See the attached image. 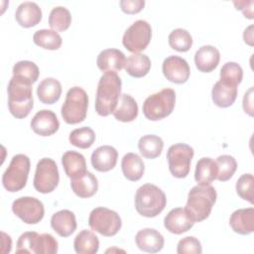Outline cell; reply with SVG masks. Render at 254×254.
I'll return each instance as SVG.
<instances>
[{
    "label": "cell",
    "mask_w": 254,
    "mask_h": 254,
    "mask_svg": "<svg viewBox=\"0 0 254 254\" xmlns=\"http://www.w3.org/2000/svg\"><path fill=\"white\" fill-rule=\"evenodd\" d=\"M237 97V85L218 80L214 83L211 90L213 103L221 108L231 106Z\"/></svg>",
    "instance_id": "obj_24"
},
{
    "label": "cell",
    "mask_w": 254,
    "mask_h": 254,
    "mask_svg": "<svg viewBox=\"0 0 254 254\" xmlns=\"http://www.w3.org/2000/svg\"><path fill=\"white\" fill-rule=\"evenodd\" d=\"M253 26L250 25L248 28H246L244 30V33H243V39H244V42L247 43L249 46H253Z\"/></svg>",
    "instance_id": "obj_47"
},
{
    "label": "cell",
    "mask_w": 254,
    "mask_h": 254,
    "mask_svg": "<svg viewBox=\"0 0 254 254\" xmlns=\"http://www.w3.org/2000/svg\"><path fill=\"white\" fill-rule=\"evenodd\" d=\"M12 211L27 224L39 223L45 214L44 204L33 196H21L12 203Z\"/></svg>",
    "instance_id": "obj_13"
},
{
    "label": "cell",
    "mask_w": 254,
    "mask_h": 254,
    "mask_svg": "<svg viewBox=\"0 0 254 254\" xmlns=\"http://www.w3.org/2000/svg\"><path fill=\"white\" fill-rule=\"evenodd\" d=\"M216 190L212 186H194L189 191L185 209L194 222H200L209 216L212 206L216 201Z\"/></svg>",
    "instance_id": "obj_3"
},
{
    "label": "cell",
    "mask_w": 254,
    "mask_h": 254,
    "mask_svg": "<svg viewBox=\"0 0 254 254\" xmlns=\"http://www.w3.org/2000/svg\"><path fill=\"white\" fill-rule=\"evenodd\" d=\"M151 38V25L145 20H137L125 31L122 44L129 52L138 54L148 47Z\"/></svg>",
    "instance_id": "obj_12"
},
{
    "label": "cell",
    "mask_w": 254,
    "mask_h": 254,
    "mask_svg": "<svg viewBox=\"0 0 254 254\" xmlns=\"http://www.w3.org/2000/svg\"><path fill=\"white\" fill-rule=\"evenodd\" d=\"M126 64L125 55L117 49H105L99 53L96 59L97 67L106 71H119Z\"/></svg>",
    "instance_id": "obj_19"
},
{
    "label": "cell",
    "mask_w": 254,
    "mask_h": 254,
    "mask_svg": "<svg viewBox=\"0 0 254 254\" xmlns=\"http://www.w3.org/2000/svg\"><path fill=\"white\" fill-rule=\"evenodd\" d=\"M176 104V92L173 88H164L148 96L143 103V113L151 121L168 117Z\"/></svg>",
    "instance_id": "obj_5"
},
{
    "label": "cell",
    "mask_w": 254,
    "mask_h": 254,
    "mask_svg": "<svg viewBox=\"0 0 254 254\" xmlns=\"http://www.w3.org/2000/svg\"><path fill=\"white\" fill-rule=\"evenodd\" d=\"M193 155L192 147L188 144L178 143L170 146L167 152V159L171 174L178 179L186 178L190 173Z\"/></svg>",
    "instance_id": "obj_10"
},
{
    "label": "cell",
    "mask_w": 254,
    "mask_h": 254,
    "mask_svg": "<svg viewBox=\"0 0 254 254\" xmlns=\"http://www.w3.org/2000/svg\"><path fill=\"white\" fill-rule=\"evenodd\" d=\"M217 177V166L209 157L199 159L195 166L194 180L198 185H210Z\"/></svg>",
    "instance_id": "obj_30"
},
{
    "label": "cell",
    "mask_w": 254,
    "mask_h": 254,
    "mask_svg": "<svg viewBox=\"0 0 254 254\" xmlns=\"http://www.w3.org/2000/svg\"><path fill=\"white\" fill-rule=\"evenodd\" d=\"M2 234V253H9L12 247V239L5 232H1Z\"/></svg>",
    "instance_id": "obj_46"
},
{
    "label": "cell",
    "mask_w": 254,
    "mask_h": 254,
    "mask_svg": "<svg viewBox=\"0 0 254 254\" xmlns=\"http://www.w3.org/2000/svg\"><path fill=\"white\" fill-rule=\"evenodd\" d=\"M236 192L244 200L254 203V179L252 174H243L236 182Z\"/></svg>",
    "instance_id": "obj_41"
},
{
    "label": "cell",
    "mask_w": 254,
    "mask_h": 254,
    "mask_svg": "<svg viewBox=\"0 0 254 254\" xmlns=\"http://www.w3.org/2000/svg\"><path fill=\"white\" fill-rule=\"evenodd\" d=\"M121 10L126 14L139 13L145 6L144 0H121L119 2Z\"/></svg>",
    "instance_id": "obj_43"
},
{
    "label": "cell",
    "mask_w": 254,
    "mask_h": 254,
    "mask_svg": "<svg viewBox=\"0 0 254 254\" xmlns=\"http://www.w3.org/2000/svg\"><path fill=\"white\" fill-rule=\"evenodd\" d=\"M122 81L115 71L104 72L98 81L95 96V111L100 116H108L117 106L121 96Z\"/></svg>",
    "instance_id": "obj_1"
},
{
    "label": "cell",
    "mask_w": 254,
    "mask_h": 254,
    "mask_svg": "<svg viewBox=\"0 0 254 254\" xmlns=\"http://www.w3.org/2000/svg\"><path fill=\"white\" fill-rule=\"evenodd\" d=\"M137 247L148 253H157L164 247V236L154 228H143L135 236Z\"/></svg>",
    "instance_id": "obj_17"
},
{
    "label": "cell",
    "mask_w": 254,
    "mask_h": 254,
    "mask_svg": "<svg viewBox=\"0 0 254 254\" xmlns=\"http://www.w3.org/2000/svg\"><path fill=\"white\" fill-rule=\"evenodd\" d=\"M118 152L109 145H103L96 148L91 154V165L98 172H108L112 170L117 163Z\"/></svg>",
    "instance_id": "obj_18"
},
{
    "label": "cell",
    "mask_w": 254,
    "mask_h": 254,
    "mask_svg": "<svg viewBox=\"0 0 254 254\" xmlns=\"http://www.w3.org/2000/svg\"><path fill=\"white\" fill-rule=\"evenodd\" d=\"M243 78V69L237 63L228 62L220 68V80L238 85Z\"/></svg>",
    "instance_id": "obj_40"
},
{
    "label": "cell",
    "mask_w": 254,
    "mask_h": 254,
    "mask_svg": "<svg viewBox=\"0 0 254 254\" xmlns=\"http://www.w3.org/2000/svg\"><path fill=\"white\" fill-rule=\"evenodd\" d=\"M70 187L77 196L88 198L96 193L98 190V182L92 173L86 171L82 175L70 179Z\"/></svg>",
    "instance_id": "obj_25"
},
{
    "label": "cell",
    "mask_w": 254,
    "mask_h": 254,
    "mask_svg": "<svg viewBox=\"0 0 254 254\" xmlns=\"http://www.w3.org/2000/svg\"><path fill=\"white\" fill-rule=\"evenodd\" d=\"M32 82L29 80L13 75L9 80L8 92V108L10 113L18 118L27 117L34 106Z\"/></svg>",
    "instance_id": "obj_2"
},
{
    "label": "cell",
    "mask_w": 254,
    "mask_h": 254,
    "mask_svg": "<svg viewBox=\"0 0 254 254\" xmlns=\"http://www.w3.org/2000/svg\"><path fill=\"white\" fill-rule=\"evenodd\" d=\"M30 159L24 154L15 155L2 176V185L6 190L16 192L25 188L30 172Z\"/></svg>",
    "instance_id": "obj_8"
},
{
    "label": "cell",
    "mask_w": 254,
    "mask_h": 254,
    "mask_svg": "<svg viewBox=\"0 0 254 254\" xmlns=\"http://www.w3.org/2000/svg\"><path fill=\"white\" fill-rule=\"evenodd\" d=\"M73 247L77 254H95L99 248V240L92 231L83 229L75 236Z\"/></svg>",
    "instance_id": "obj_32"
},
{
    "label": "cell",
    "mask_w": 254,
    "mask_h": 254,
    "mask_svg": "<svg viewBox=\"0 0 254 254\" xmlns=\"http://www.w3.org/2000/svg\"><path fill=\"white\" fill-rule=\"evenodd\" d=\"M60 182L59 169L56 162L51 158L41 159L37 166L33 185L37 191L50 193L56 190Z\"/></svg>",
    "instance_id": "obj_11"
},
{
    "label": "cell",
    "mask_w": 254,
    "mask_h": 254,
    "mask_svg": "<svg viewBox=\"0 0 254 254\" xmlns=\"http://www.w3.org/2000/svg\"><path fill=\"white\" fill-rule=\"evenodd\" d=\"M167 197L165 192L153 184L141 186L135 193V208L145 217H155L166 207Z\"/></svg>",
    "instance_id": "obj_4"
},
{
    "label": "cell",
    "mask_w": 254,
    "mask_h": 254,
    "mask_svg": "<svg viewBox=\"0 0 254 254\" xmlns=\"http://www.w3.org/2000/svg\"><path fill=\"white\" fill-rule=\"evenodd\" d=\"M121 168L124 177L131 182L139 181L145 171L144 162L136 153L125 154L121 161Z\"/></svg>",
    "instance_id": "obj_29"
},
{
    "label": "cell",
    "mask_w": 254,
    "mask_h": 254,
    "mask_svg": "<svg viewBox=\"0 0 254 254\" xmlns=\"http://www.w3.org/2000/svg\"><path fill=\"white\" fill-rule=\"evenodd\" d=\"M217 166V177L219 182H226L232 178L236 169L237 163L234 157L230 155L218 156L215 160Z\"/></svg>",
    "instance_id": "obj_38"
},
{
    "label": "cell",
    "mask_w": 254,
    "mask_h": 254,
    "mask_svg": "<svg viewBox=\"0 0 254 254\" xmlns=\"http://www.w3.org/2000/svg\"><path fill=\"white\" fill-rule=\"evenodd\" d=\"M237 10H241L243 15L248 19H253V5L254 1H234L233 2Z\"/></svg>",
    "instance_id": "obj_44"
},
{
    "label": "cell",
    "mask_w": 254,
    "mask_h": 254,
    "mask_svg": "<svg viewBox=\"0 0 254 254\" xmlns=\"http://www.w3.org/2000/svg\"><path fill=\"white\" fill-rule=\"evenodd\" d=\"M69 143L80 149L90 148L95 141L94 131L87 126L76 128L69 133Z\"/></svg>",
    "instance_id": "obj_36"
},
{
    "label": "cell",
    "mask_w": 254,
    "mask_h": 254,
    "mask_svg": "<svg viewBox=\"0 0 254 254\" xmlns=\"http://www.w3.org/2000/svg\"><path fill=\"white\" fill-rule=\"evenodd\" d=\"M232 230L241 235H248L254 231V208H240L232 212L229 218Z\"/></svg>",
    "instance_id": "obj_20"
},
{
    "label": "cell",
    "mask_w": 254,
    "mask_h": 254,
    "mask_svg": "<svg viewBox=\"0 0 254 254\" xmlns=\"http://www.w3.org/2000/svg\"><path fill=\"white\" fill-rule=\"evenodd\" d=\"M219 60V51L210 45L200 47L194 54L195 66L201 72H211L218 65Z\"/></svg>",
    "instance_id": "obj_22"
},
{
    "label": "cell",
    "mask_w": 254,
    "mask_h": 254,
    "mask_svg": "<svg viewBox=\"0 0 254 254\" xmlns=\"http://www.w3.org/2000/svg\"><path fill=\"white\" fill-rule=\"evenodd\" d=\"M169 45L173 50L178 52H188L192 46V38L190 34L182 28L173 30L168 37Z\"/></svg>",
    "instance_id": "obj_37"
},
{
    "label": "cell",
    "mask_w": 254,
    "mask_h": 254,
    "mask_svg": "<svg viewBox=\"0 0 254 254\" xmlns=\"http://www.w3.org/2000/svg\"><path fill=\"white\" fill-rule=\"evenodd\" d=\"M62 84L54 77L43 79L37 87V95L39 100L44 104L56 103L62 95Z\"/></svg>",
    "instance_id": "obj_26"
},
{
    "label": "cell",
    "mask_w": 254,
    "mask_h": 254,
    "mask_svg": "<svg viewBox=\"0 0 254 254\" xmlns=\"http://www.w3.org/2000/svg\"><path fill=\"white\" fill-rule=\"evenodd\" d=\"M243 110L250 116H253V86L250 87L243 97Z\"/></svg>",
    "instance_id": "obj_45"
},
{
    "label": "cell",
    "mask_w": 254,
    "mask_h": 254,
    "mask_svg": "<svg viewBox=\"0 0 254 254\" xmlns=\"http://www.w3.org/2000/svg\"><path fill=\"white\" fill-rule=\"evenodd\" d=\"M195 222L183 207L171 209L164 218L165 228L174 234H182L189 231Z\"/></svg>",
    "instance_id": "obj_15"
},
{
    "label": "cell",
    "mask_w": 254,
    "mask_h": 254,
    "mask_svg": "<svg viewBox=\"0 0 254 254\" xmlns=\"http://www.w3.org/2000/svg\"><path fill=\"white\" fill-rule=\"evenodd\" d=\"M42 15V10L37 3L25 1L17 7L15 19L20 26L24 28H31L40 23Z\"/></svg>",
    "instance_id": "obj_21"
},
{
    "label": "cell",
    "mask_w": 254,
    "mask_h": 254,
    "mask_svg": "<svg viewBox=\"0 0 254 254\" xmlns=\"http://www.w3.org/2000/svg\"><path fill=\"white\" fill-rule=\"evenodd\" d=\"M62 164L65 175L70 178H76L86 172V162L82 154L76 151H66L62 156Z\"/></svg>",
    "instance_id": "obj_27"
},
{
    "label": "cell",
    "mask_w": 254,
    "mask_h": 254,
    "mask_svg": "<svg viewBox=\"0 0 254 254\" xmlns=\"http://www.w3.org/2000/svg\"><path fill=\"white\" fill-rule=\"evenodd\" d=\"M31 128L40 136H51L59 130L60 122L55 112L49 109H42L32 118Z\"/></svg>",
    "instance_id": "obj_16"
},
{
    "label": "cell",
    "mask_w": 254,
    "mask_h": 254,
    "mask_svg": "<svg viewBox=\"0 0 254 254\" xmlns=\"http://www.w3.org/2000/svg\"><path fill=\"white\" fill-rule=\"evenodd\" d=\"M13 75L21 76L30 82L34 83L37 81L40 70L38 65L31 61H20L17 62L13 66Z\"/></svg>",
    "instance_id": "obj_39"
},
{
    "label": "cell",
    "mask_w": 254,
    "mask_h": 254,
    "mask_svg": "<svg viewBox=\"0 0 254 254\" xmlns=\"http://www.w3.org/2000/svg\"><path fill=\"white\" fill-rule=\"evenodd\" d=\"M164 148V142L160 136L149 134L142 136L138 141V149L146 159L158 158Z\"/></svg>",
    "instance_id": "obj_33"
},
{
    "label": "cell",
    "mask_w": 254,
    "mask_h": 254,
    "mask_svg": "<svg viewBox=\"0 0 254 254\" xmlns=\"http://www.w3.org/2000/svg\"><path fill=\"white\" fill-rule=\"evenodd\" d=\"M33 41L37 46L51 51L59 50L63 43V39L58 32L48 29L36 31L33 35Z\"/></svg>",
    "instance_id": "obj_34"
},
{
    "label": "cell",
    "mask_w": 254,
    "mask_h": 254,
    "mask_svg": "<svg viewBox=\"0 0 254 254\" xmlns=\"http://www.w3.org/2000/svg\"><path fill=\"white\" fill-rule=\"evenodd\" d=\"M162 70L165 77L174 83H185L190 73L188 62L179 56H170L163 62Z\"/></svg>",
    "instance_id": "obj_14"
},
{
    "label": "cell",
    "mask_w": 254,
    "mask_h": 254,
    "mask_svg": "<svg viewBox=\"0 0 254 254\" xmlns=\"http://www.w3.org/2000/svg\"><path fill=\"white\" fill-rule=\"evenodd\" d=\"M124 68L132 77H143L151 69V60L144 54H132L127 58Z\"/></svg>",
    "instance_id": "obj_31"
},
{
    "label": "cell",
    "mask_w": 254,
    "mask_h": 254,
    "mask_svg": "<svg viewBox=\"0 0 254 254\" xmlns=\"http://www.w3.org/2000/svg\"><path fill=\"white\" fill-rule=\"evenodd\" d=\"M71 24V15L68 9L63 6H57L52 9L49 15V25L56 32H64Z\"/></svg>",
    "instance_id": "obj_35"
},
{
    "label": "cell",
    "mask_w": 254,
    "mask_h": 254,
    "mask_svg": "<svg viewBox=\"0 0 254 254\" xmlns=\"http://www.w3.org/2000/svg\"><path fill=\"white\" fill-rule=\"evenodd\" d=\"M87 107L88 96L86 91L79 86H73L66 92L61 109L62 117L67 124L80 123L86 117Z\"/></svg>",
    "instance_id": "obj_6"
},
{
    "label": "cell",
    "mask_w": 254,
    "mask_h": 254,
    "mask_svg": "<svg viewBox=\"0 0 254 254\" xmlns=\"http://www.w3.org/2000/svg\"><path fill=\"white\" fill-rule=\"evenodd\" d=\"M16 246V253L29 254H55L59 249L58 241L52 234H39L36 231L21 234Z\"/></svg>",
    "instance_id": "obj_7"
},
{
    "label": "cell",
    "mask_w": 254,
    "mask_h": 254,
    "mask_svg": "<svg viewBox=\"0 0 254 254\" xmlns=\"http://www.w3.org/2000/svg\"><path fill=\"white\" fill-rule=\"evenodd\" d=\"M201 252V244L194 236L184 237L179 241L177 246L178 254H200Z\"/></svg>",
    "instance_id": "obj_42"
},
{
    "label": "cell",
    "mask_w": 254,
    "mask_h": 254,
    "mask_svg": "<svg viewBox=\"0 0 254 254\" xmlns=\"http://www.w3.org/2000/svg\"><path fill=\"white\" fill-rule=\"evenodd\" d=\"M112 114L118 121L131 122L138 116V104L130 94L123 93Z\"/></svg>",
    "instance_id": "obj_28"
},
{
    "label": "cell",
    "mask_w": 254,
    "mask_h": 254,
    "mask_svg": "<svg viewBox=\"0 0 254 254\" xmlns=\"http://www.w3.org/2000/svg\"><path fill=\"white\" fill-rule=\"evenodd\" d=\"M88 225L95 232H98L103 236L110 237L119 232L122 221L116 211L107 207L99 206L90 211Z\"/></svg>",
    "instance_id": "obj_9"
},
{
    "label": "cell",
    "mask_w": 254,
    "mask_h": 254,
    "mask_svg": "<svg viewBox=\"0 0 254 254\" xmlns=\"http://www.w3.org/2000/svg\"><path fill=\"white\" fill-rule=\"evenodd\" d=\"M51 226L61 237H68L76 229V219L72 211L62 209L52 215Z\"/></svg>",
    "instance_id": "obj_23"
}]
</instances>
